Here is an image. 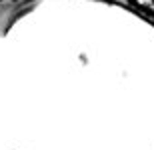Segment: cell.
Instances as JSON below:
<instances>
[{
	"label": "cell",
	"instance_id": "cell-1",
	"mask_svg": "<svg viewBox=\"0 0 154 150\" xmlns=\"http://www.w3.org/2000/svg\"><path fill=\"white\" fill-rule=\"evenodd\" d=\"M126 2L130 8L142 12V14H146L148 18L154 20V0H126Z\"/></svg>",
	"mask_w": 154,
	"mask_h": 150
}]
</instances>
